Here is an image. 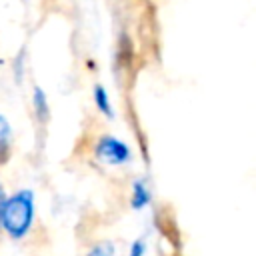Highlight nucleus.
<instances>
[{
	"mask_svg": "<svg viewBox=\"0 0 256 256\" xmlns=\"http://www.w3.org/2000/svg\"><path fill=\"white\" fill-rule=\"evenodd\" d=\"M34 218V194L30 190H20L18 194L6 198L0 204V224L12 238H22Z\"/></svg>",
	"mask_w": 256,
	"mask_h": 256,
	"instance_id": "nucleus-1",
	"label": "nucleus"
},
{
	"mask_svg": "<svg viewBox=\"0 0 256 256\" xmlns=\"http://www.w3.org/2000/svg\"><path fill=\"white\" fill-rule=\"evenodd\" d=\"M94 152L106 164H124L130 160V148L114 136H102L98 140Z\"/></svg>",
	"mask_w": 256,
	"mask_h": 256,
	"instance_id": "nucleus-2",
	"label": "nucleus"
},
{
	"mask_svg": "<svg viewBox=\"0 0 256 256\" xmlns=\"http://www.w3.org/2000/svg\"><path fill=\"white\" fill-rule=\"evenodd\" d=\"M32 108H34L36 118H38L40 122H46V120H48V116H50L48 98H46V94H44V90H42L40 86H36L34 92H32Z\"/></svg>",
	"mask_w": 256,
	"mask_h": 256,
	"instance_id": "nucleus-3",
	"label": "nucleus"
},
{
	"mask_svg": "<svg viewBox=\"0 0 256 256\" xmlns=\"http://www.w3.org/2000/svg\"><path fill=\"white\" fill-rule=\"evenodd\" d=\"M94 102H96V108L106 116V118H112V106H110V98H108V92L102 84H96L94 86Z\"/></svg>",
	"mask_w": 256,
	"mask_h": 256,
	"instance_id": "nucleus-4",
	"label": "nucleus"
},
{
	"mask_svg": "<svg viewBox=\"0 0 256 256\" xmlns=\"http://www.w3.org/2000/svg\"><path fill=\"white\" fill-rule=\"evenodd\" d=\"M150 202V192L146 188L144 182H134V192H132V206L138 210V208H144L146 204Z\"/></svg>",
	"mask_w": 256,
	"mask_h": 256,
	"instance_id": "nucleus-5",
	"label": "nucleus"
},
{
	"mask_svg": "<svg viewBox=\"0 0 256 256\" xmlns=\"http://www.w3.org/2000/svg\"><path fill=\"white\" fill-rule=\"evenodd\" d=\"M10 136H12L10 122L6 120V116L0 114V140H10Z\"/></svg>",
	"mask_w": 256,
	"mask_h": 256,
	"instance_id": "nucleus-6",
	"label": "nucleus"
},
{
	"mask_svg": "<svg viewBox=\"0 0 256 256\" xmlns=\"http://www.w3.org/2000/svg\"><path fill=\"white\" fill-rule=\"evenodd\" d=\"M112 254H114V248L106 244V246H96V248H92L88 256H112Z\"/></svg>",
	"mask_w": 256,
	"mask_h": 256,
	"instance_id": "nucleus-7",
	"label": "nucleus"
},
{
	"mask_svg": "<svg viewBox=\"0 0 256 256\" xmlns=\"http://www.w3.org/2000/svg\"><path fill=\"white\" fill-rule=\"evenodd\" d=\"M130 256H144V240H136V242L132 244Z\"/></svg>",
	"mask_w": 256,
	"mask_h": 256,
	"instance_id": "nucleus-8",
	"label": "nucleus"
},
{
	"mask_svg": "<svg viewBox=\"0 0 256 256\" xmlns=\"http://www.w3.org/2000/svg\"><path fill=\"white\" fill-rule=\"evenodd\" d=\"M6 200V194H4V188H2V184H0V204Z\"/></svg>",
	"mask_w": 256,
	"mask_h": 256,
	"instance_id": "nucleus-9",
	"label": "nucleus"
}]
</instances>
